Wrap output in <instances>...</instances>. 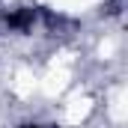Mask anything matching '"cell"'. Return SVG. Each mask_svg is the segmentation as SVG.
Returning <instances> with one entry per match:
<instances>
[{
	"label": "cell",
	"mask_w": 128,
	"mask_h": 128,
	"mask_svg": "<svg viewBox=\"0 0 128 128\" xmlns=\"http://www.w3.org/2000/svg\"><path fill=\"white\" fill-rule=\"evenodd\" d=\"M36 18H39V9L21 6V9H12V12L3 18V24H6V30H12V33H27V30H33Z\"/></svg>",
	"instance_id": "6da1fadb"
},
{
	"label": "cell",
	"mask_w": 128,
	"mask_h": 128,
	"mask_svg": "<svg viewBox=\"0 0 128 128\" xmlns=\"http://www.w3.org/2000/svg\"><path fill=\"white\" fill-rule=\"evenodd\" d=\"M21 128H45V125H36V122H27V125H21Z\"/></svg>",
	"instance_id": "7a4b0ae2"
}]
</instances>
